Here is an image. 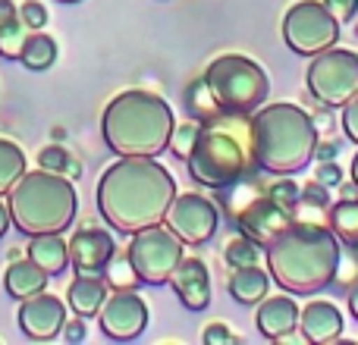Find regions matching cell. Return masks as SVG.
Returning a JSON list of instances; mask_svg holds the SVG:
<instances>
[{"mask_svg":"<svg viewBox=\"0 0 358 345\" xmlns=\"http://www.w3.org/2000/svg\"><path fill=\"white\" fill-rule=\"evenodd\" d=\"M173 198V176L155 157H120L98 179V210L123 235L164 223Z\"/></svg>","mask_w":358,"mask_h":345,"instance_id":"cell-1","label":"cell"},{"mask_svg":"<svg viewBox=\"0 0 358 345\" xmlns=\"http://www.w3.org/2000/svg\"><path fill=\"white\" fill-rule=\"evenodd\" d=\"M271 279L289 295H315L327 289L340 270V239L330 226L296 220L264 248Z\"/></svg>","mask_w":358,"mask_h":345,"instance_id":"cell-2","label":"cell"},{"mask_svg":"<svg viewBox=\"0 0 358 345\" xmlns=\"http://www.w3.org/2000/svg\"><path fill=\"white\" fill-rule=\"evenodd\" d=\"M255 157V113H214L198 123V135L185 157V170L204 189H227L248 170Z\"/></svg>","mask_w":358,"mask_h":345,"instance_id":"cell-3","label":"cell"},{"mask_svg":"<svg viewBox=\"0 0 358 345\" xmlns=\"http://www.w3.org/2000/svg\"><path fill=\"white\" fill-rule=\"evenodd\" d=\"M173 110L155 91H123L104 107L101 132L117 157H157L170 148Z\"/></svg>","mask_w":358,"mask_h":345,"instance_id":"cell-4","label":"cell"},{"mask_svg":"<svg viewBox=\"0 0 358 345\" xmlns=\"http://www.w3.org/2000/svg\"><path fill=\"white\" fill-rule=\"evenodd\" d=\"M317 126L296 104H267L255 113V157L267 176H292L315 161Z\"/></svg>","mask_w":358,"mask_h":345,"instance_id":"cell-5","label":"cell"},{"mask_svg":"<svg viewBox=\"0 0 358 345\" xmlns=\"http://www.w3.org/2000/svg\"><path fill=\"white\" fill-rule=\"evenodd\" d=\"M10 220L22 235H44L63 233L73 226L79 195L73 179L50 170L22 172L16 185L10 189Z\"/></svg>","mask_w":358,"mask_h":345,"instance_id":"cell-6","label":"cell"},{"mask_svg":"<svg viewBox=\"0 0 358 345\" xmlns=\"http://www.w3.org/2000/svg\"><path fill=\"white\" fill-rule=\"evenodd\" d=\"M204 85H208L214 104L223 113H255L264 107L271 94V82L261 63H255L245 54H223L204 69Z\"/></svg>","mask_w":358,"mask_h":345,"instance_id":"cell-7","label":"cell"},{"mask_svg":"<svg viewBox=\"0 0 358 345\" xmlns=\"http://www.w3.org/2000/svg\"><path fill=\"white\" fill-rule=\"evenodd\" d=\"M182 242L167 226H148L132 233L129 242V264L142 286H167L182 260Z\"/></svg>","mask_w":358,"mask_h":345,"instance_id":"cell-8","label":"cell"},{"mask_svg":"<svg viewBox=\"0 0 358 345\" xmlns=\"http://www.w3.org/2000/svg\"><path fill=\"white\" fill-rule=\"evenodd\" d=\"M308 91L317 104L343 107L358 94V54L327 47L315 54L308 66Z\"/></svg>","mask_w":358,"mask_h":345,"instance_id":"cell-9","label":"cell"},{"mask_svg":"<svg viewBox=\"0 0 358 345\" xmlns=\"http://www.w3.org/2000/svg\"><path fill=\"white\" fill-rule=\"evenodd\" d=\"M283 41L302 57H315L340 41V19L321 0H299L283 19Z\"/></svg>","mask_w":358,"mask_h":345,"instance_id":"cell-10","label":"cell"},{"mask_svg":"<svg viewBox=\"0 0 358 345\" xmlns=\"http://www.w3.org/2000/svg\"><path fill=\"white\" fill-rule=\"evenodd\" d=\"M164 223L182 245H204V242L214 239L220 210H217V204L210 198L198 195V191H185V195L173 198Z\"/></svg>","mask_w":358,"mask_h":345,"instance_id":"cell-11","label":"cell"},{"mask_svg":"<svg viewBox=\"0 0 358 345\" xmlns=\"http://www.w3.org/2000/svg\"><path fill=\"white\" fill-rule=\"evenodd\" d=\"M101 333L113 342H129L148 327V304L136 289H117L98 311Z\"/></svg>","mask_w":358,"mask_h":345,"instance_id":"cell-12","label":"cell"},{"mask_svg":"<svg viewBox=\"0 0 358 345\" xmlns=\"http://www.w3.org/2000/svg\"><path fill=\"white\" fill-rule=\"evenodd\" d=\"M66 323V304L57 295H48V289L38 295L19 302V330L35 342H48L57 333H63Z\"/></svg>","mask_w":358,"mask_h":345,"instance_id":"cell-13","label":"cell"},{"mask_svg":"<svg viewBox=\"0 0 358 345\" xmlns=\"http://www.w3.org/2000/svg\"><path fill=\"white\" fill-rule=\"evenodd\" d=\"M66 245H69V267L76 273H104V267L117 254L113 235L104 233L101 226H82Z\"/></svg>","mask_w":358,"mask_h":345,"instance_id":"cell-14","label":"cell"},{"mask_svg":"<svg viewBox=\"0 0 358 345\" xmlns=\"http://www.w3.org/2000/svg\"><path fill=\"white\" fill-rule=\"evenodd\" d=\"M176 298L185 304L189 311H204L210 304V277L204 260L198 258H182L176 267V273L170 277Z\"/></svg>","mask_w":358,"mask_h":345,"instance_id":"cell-15","label":"cell"},{"mask_svg":"<svg viewBox=\"0 0 358 345\" xmlns=\"http://www.w3.org/2000/svg\"><path fill=\"white\" fill-rule=\"evenodd\" d=\"M299 330L311 345H330L343 336V314L334 302H308L299 314Z\"/></svg>","mask_w":358,"mask_h":345,"instance_id":"cell-16","label":"cell"},{"mask_svg":"<svg viewBox=\"0 0 358 345\" xmlns=\"http://www.w3.org/2000/svg\"><path fill=\"white\" fill-rule=\"evenodd\" d=\"M299 304L292 302L289 295H273V298H264L258 308V333L264 339H286L299 330Z\"/></svg>","mask_w":358,"mask_h":345,"instance_id":"cell-17","label":"cell"},{"mask_svg":"<svg viewBox=\"0 0 358 345\" xmlns=\"http://www.w3.org/2000/svg\"><path fill=\"white\" fill-rule=\"evenodd\" d=\"M110 295L104 273H76V279L66 289V302L76 311V317H94L101 311V304Z\"/></svg>","mask_w":358,"mask_h":345,"instance_id":"cell-18","label":"cell"},{"mask_svg":"<svg viewBox=\"0 0 358 345\" xmlns=\"http://www.w3.org/2000/svg\"><path fill=\"white\" fill-rule=\"evenodd\" d=\"M48 273L35 264L31 258H16L3 273V286H6V295L16 298V302H25V298L38 295V292L48 289Z\"/></svg>","mask_w":358,"mask_h":345,"instance_id":"cell-19","label":"cell"},{"mask_svg":"<svg viewBox=\"0 0 358 345\" xmlns=\"http://www.w3.org/2000/svg\"><path fill=\"white\" fill-rule=\"evenodd\" d=\"M29 258L41 267L48 277H60L69 267V245L60 239V233H44L31 235L29 242Z\"/></svg>","mask_w":358,"mask_h":345,"instance_id":"cell-20","label":"cell"},{"mask_svg":"<svg viewBox=\"0 0 358 345\" xmlns=\"http://www.w3.org/2000/svg\"><path fill=\"white\" fill-rule=\"evenodd\" d=\"M229 295L239 304H261L267 298V286H271V277L261 270L258 264L252 267H236L233 277H229Z\"/></svg>","mask_w":358,"mask_h":345,"instance_id":"cell-21","label":"cell"},{"mask_svg":"<svg viewBox=\"0 0 358 345\" xmlns=\"http://www.w3.org/2000/svg\"><path fill=\"white\" fill-rule=\"evenodd\" d=\"M330 229L340 239V245L358 248V195H343L327 214Z\"/></svg>","mask_w":358,"mask_h":345,"instance_id":"cell-22","label":"cell"},{"mask_svg":"<svg viewBox=\"0 0 358 345\" xmlns=\"http://www.w3.org/2000/svg\"><path fill=\"white\" fill-rule=\"evenodd\" d=\"M25 172V154L10 138H0V195H10V189L22 179Z\"/></svg>","mask_w":358,"mask_h":345,"instance_id":"cell-23","label":"cell"},{"mask_svg":"<svg viewBox=\"0 0 358 345\" xmlns=\"http://www.w3.org/2000/svg\"><path fill=\"white\" fill-rule=\"evenodd\" d=\"M57 60V41L50 35H29V41H25V50L22 57H19V63H22L25 69H35V73H41V69L54 66Z\"/></svg>","mask_w":358,"mask_h":345,"instance_id":"cell-24","label":"cell"},{"mask_svg":"<svg viewBox=\"0 0 358 345\" xmlns=\"http://www.w3.org/2000/svg\"><path fill=\"white\" fill-rule=\"evenodd\" d=\"M29 25L22 22V16H13L10 22L0 25V57L3 60H19L25 50V41H29Z\"/></svg>","mask_w":358,"mask_h":345,"instance_id":"cell-25","label":"cell"},{"mask_svg":"<svg viewBox=\"0 0 358 345\" xmlns=\"http://www.w3.org/2000/svg\"><path fill=\"white\" fill-rule=\"evenodd\" d=\"M223 260H227L229 267H252L261 260V245H255L248 235H239V239H233L227 245V251H223Z\"/></svg>","mask_w":358,"mask_h":345,"instance_id":"cell-26","label":"cell"},{"mask_svg":"<svg viewBox=\"0 0 358 345\" xmlns=\"http://www.w3.org/2000/svg\"><path fill=\"white\" fill-rule=\"evenodd\" d=\"M185 107H189L192 119H198V123H201V119H208V117H214V113H220V107L214 104V98H210L204 79H198L195 85L189 88V94H185Z\"/></svg>","mask_w":358,"mask_h":345,"instance_id":"cell-27","label":"cell"},{"mask_svg":"<svg viewBox=\"0 0 358 345\" xmlns=\"http://www.w3.org/2000/svg\"><path fill=\"white\" fill-rule=\"evenodd\" d=\"M104 279H107V286H113V289H136L138 277L129 264V254H123V258L113 254L110 264L104 267Z\"/></svg>","mask_w":358,"mask_h":345,"instance_id":"cell-28","label":"cell"},{"mask_svg":"<svg viewBox=\"0 0 358 345\" xmlns=\"http://www.w3.org/2000/svg\"><path fill=\"white\" fill-rule=\"evenodd\" d=\"M267 189H271V198H273V201L299 214V207H302V189H299V185L292 182L289 176H277V182H271Z\"/></svg>","mask_w":358,"mask_h":345,"instance_id":"cell-29","label":"cell"},{"mask_svg":"<svg viewBox=\"0 0 358 345\" xmlns=\"http://www.w3.org/2000/svg\"><path fill=\"white\" fill-rule=\"evenodd\" d=\"M195 135H198V119H189V123H179L173 126V135H170V151L176 154V161H185L195 145Z\"/></svg>","mask_w":358,"mask_h":345,"instance_id":"cell-30","label":"cell"},{"mask_svg":"<svg viewBox=\"0 0 358 345\" xmlns=\"http://www.w3.org/2000/svg\"><path fill=\"white\" fill-rule=\"evenodd\" d=\"M38 167L50 170V172H60V170L73 167V161H69V154H66V148H63V145H48V148L38 154Z\"/></svg>","mask_w":358,"mask_h":345,"instance_id":"cell-31","label":"cell"},{"mask_svg":"<svg viewBox=\"0 0 358 345\" xmlns=\"http://www.w3.org/2000/svg\"><path fill=\"white\" fill-rule=\"evenodd\" d=\"M19 16H22V22L35 31L48 22V10H44V3H38V0H25V3L19 6Z\"/></svg>","mask_w":358,"mask_h":345,"instance_id":"cell-32","label":"cell"},{"mask_svg":"<svg viewBox=\"0 0 358 345\" xmlns=\"http://www.w3.org/2000/svg\"><path fill=\"white\" fill-rule=\"evenodd\" d=\"M302 204H311V207H321V210H327L330 207V191H327V185L324 182H311V185H305L302 189Z\"/></svg>","mask_w":358,"mask_h":345,"instance_id":"cell-33","label":"cell"},{"mask_svg":"<svg viewBox=\"0 0 358 345\" xmlns=\"http://www.w3.org/2000/svg\"><path fill=\"white\" fill-rule=\"evenodd\" d=\"M343 132L358 145V94L349 104H343Z\"/></svg>","mask_w":358,"mask_h":345,"instance_id":"cell-34","label":"cell"},{"mask_svg":"<svg viewBox=\"0 0 358 345\" xmlns=\"http://www.w3.org/2000/svg\"><path fill=\"white\" fill-rule=\"evenodd\" d=\"M324 6H327L330 13H334L340 22H346V19H352L355 16V10H358V0H321Z\"/></svg>","mask_w":358,"mask_h":345,"instance_id":"cell-35","label":"cell"},{"mask_svg":"<svg viewBox=\"0 0 358 345\" xmlns=\"http://www.w3.org/2000/svg\"><path fill=\"white\" fill-rule=\"evenodd\" d=\"M315 179H317V182H324V185L330 189V185H340V182H343V170L336 167L334 161H321V167H317Z\"/></svg>","mask_w":358,"mask_h":345,"instance_id":"cell-36","label":"cell"},{"mask_svg":"<svg viewBox=\"0 0 358 345\" xmlns=\"http://www.w3.org/2000/svg\"><path fill=\"white\" fill-rule=\"evenodd\" d=\"M204 342H208V345H217V342L229 345V342H236V336L229 333V327H223V323H214V327L204 330Z\"/></svg>","mask_w":358,"mask_h":345,"instance_id":"cell-37","label":"cell"},{"mask_svg":"<svg viewBox=\"0 0 358 345\" xmlns=\"http://www.w3.org/2000/svg\"><path fill=\"white\" fill-rule=\"evenodd\" d=\"M63 336H66V342H82L85 339V317L63 323Z\"/></svg>","mask_w":358,"mask_h":345,"instance_id":"cell-38","label":"cell"},{"mask_svg":"<svg viewBox=\"0 0 358 345\" xmlns=\"http://www.w3.org/2000/svg\"><path fill=\"white\" fill-rule=\"evenodd\" d=\"M336 154H340V145H336V142H327V145L317 142V148H315L317 161H336Z\"/></svg>","mask_w":358,"mask_h":345,"instance_id":"cell-39","label":"cell"},{"mask_svg":"<svg viewBox=\"0 0 358 345\" xmlns=\"http://www.w3.org/2000/svg\"><path fill=\"white\" fill-rule=\"evenodd\" d=\"M13 16H19V6L13 3V0H0V25L10 22Z\"/></svg>","mask_w":358,"mask_h":345,"instance_id":"cell-40","label":"cell"},{"mask_svg":"<svg viewBox=\"0 0 358 345\" xmlns=\"http://www.w3.org/2000/svg\"><path fill=\"white\" fill-rule=\"evenodd\" d=\"M10 204H3V198H0V239H3V233L10 229Z\"/></svg>","mask_w":358,"mask_h":345,"instance_id":"cell-41","label":"cell"},{"mask_svg":"<svg viewBox=\"0 0 358 345\" xmlns=\"http://www.w3.org/2000/svg\"><path fill=\"white\" fill-rule=\"evenodd\" d=\"M349 311H352V317L358 321V283L349 289Z\"/></svg>","mask_w":358,"mask_h":345,"instance_id":"cell-42","label":"cell"},{"mask_svg":"<svg viewBox=\"0 0 358 345\" xmlns=\"http://www.w3.org/2000/svg\"><path fill=\"white\" fill-rule=\"evenodd\" d=\"M349 172H352V182L358 185V151H355V157H352V167H349Z\"/></svg>","mask_w":358,"mask_h":345,"instance_id":"cell-43","label":"cell"},{"mask_svg":"<svg viewBox=\"0 0 358 345\" xmlns=\"http://www.w3.org/2000/svg\"><path fill=\"white\" fill-rule=\"evenodd\" d=\"M60 3H79V0H60Z\"/></svg>","mask_w":358,"mask_h":345,"instance_id":"cell-44","label":"cell"}]
</instances>
